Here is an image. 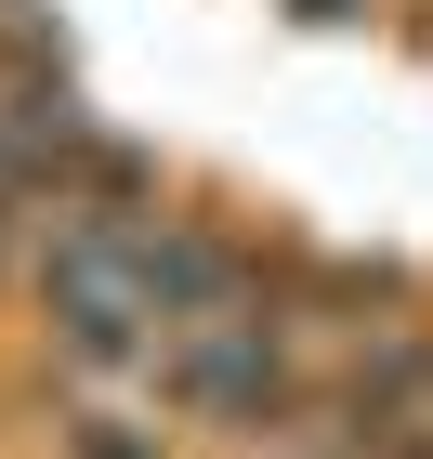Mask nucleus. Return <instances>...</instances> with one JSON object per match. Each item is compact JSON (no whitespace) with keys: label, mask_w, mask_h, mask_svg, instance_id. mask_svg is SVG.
Instances as JSON below:
<instances>
[{"label":"nucleus","mask_w":433,"mask_h":459,"mask_svg":"<svg viewBox=\"0 0 433 459\" xmlns=\"http://www.w3.org/2000/svg\"><path fill=\"white\" fill-rule=\"evenodd\" d=\"M53 459H171V433L144 407H66L53 420Z\"/></svg>","instance_id":"obj_2"},{"label":"nucleus","mask_w":433,"mask_h":459,"mask_svg":"<svg viewBox=\"0 0 433 459\" xmlns=\"http://www.w3.org/2000/svg\"><path fill=\"white\" fill-rule=\"evenodd\" d=\"M158 394L184 420H289L302 381H289V342L263 316H223V328H171L158 342Z\"/></svg>","instance_id":"obj_1"}]
</instances>
